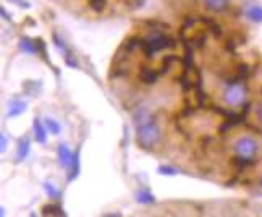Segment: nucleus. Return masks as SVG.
Here are the masks:
<instances>
[{
	"mask_svg": "<svg viewBox=\"0 0 262 217\" xmlns=\"http://www.w3.org/2000/svg\"><path fill=\"white\" fill-rule=\"evenodd\" d=\"M136 126V144L144 151H154L162 141V128L146 107H138L133 114Z\"/></svg>",
	"mask_w": 262,
	"mask_h": 217,
	"instance_id": "nucleus-1",
	"label": "nucleus"
},
{
	"mask_svg": "<svg viewBox=\"0 0 262 217\" xmlns=\"http://www.w3.org/2000/svg\"><path fill=\"white\" fill-rule=\"evenodd\" d=\"M177 47V39L168 36L164 31H156L152 29L147 36L141 37L139 36V49L143 51L146 58H152L156 54L167 51V49H175Z\"/></svg>",
	"mask_w": 262,
	"mask_h": 217,
	"instance_id": "nucleus-2",
	"label": "nucleus"
},
{
	"mask_svg": "<svg viewBox=\"0 0 262 217\" xmlns=\"http://www.w3.org/2000/svg\"><path fill=\"white\" fill-rule=\"evenodd\" d=\"M246 96H248V90H246V84L245 81H238L230 78V80L225 81V88L222 91V101H224L225 105L228 107H238V105H243L246 101Z\"/></svg>",
	"mask_w": 262,
	"mask_h": 217,
	"instance_id": "nucleus-3",
	"label": "nucleus"
},
{
	"mask_svg": "<svg viewBox=\"0 0 262 217\" xmlns=\"http://www.w3.org/2000/svg\"><path fill=\"white\" fill-rule=\"evenodd\" d=\"M231 151H233L235 156L256 159V156L259 153V143L253 136H239L231 144Z\"/></svg>",
	"mask_w": 262,
	"mask_h": 217,
	"instance_id": "nucleus-4",
	"label": "nucleus"
},
{
	"mask_svg": "<svg viewBox=\"0 0 262 217\" xmlns=\"http://www.w3.org/2000/svg\"><path fill=\"white\" fill-rule=\"evenodd\" d=\"M139 81L144 83V84H156L159 81V78L162 76V73H160L159 70H156V68H150V67H141L139 68Z\"/></svg>",
	"mask_w": 262,
	"mask_h": 217,
	"instance_id": "nucleus-5",
	"label": "nucleus"
},
{
	"mask_svg": "<svg viewBox=\"0 0 262 217\" xmlns=\"http://www.w3.org/2000/svg\"><path fill=\"white\" fill-rule=\"evenodd\" d=\"M57 156H58V164L63 167V169H68L70 164H72L73 159V153L70 151V147L67 144H58L57 147Z\"/></svg>",
	"mask_w": 262,
	"mask_h": 217,
	"instance_id": "nucleus-6",
	"label": "nucleus"
},
{
	"mask_svg": "<svg viewBox=\"0 0 262 217\" xmlns=\"http://www.w3.org/2000/svg\"><path fill=\"white\" fill-rule=\"evenodd\" d=\"M26 107L28 104L21 99H12L8 102V111H7V117L8 118H13V117H18L26 112Z\"/></svg>",
	"mask_w": 262,
	"mask_h": 217,
	"instance_id": "nucleus-7",
	"label": "nucleus"
},
{
	"mask_svg": "<svg viewBox=\"0 0 262 217\" xmlns=\"http://www.w3.org/2000/svg\"><path fill=\"white\" fill-rule=\"evenodd\" d=\"M29 149H31V141H29V138L28 136L19 138L18 146H16V162L25 161L29 154Z\"/></svg>",
	"mask_w": 262,
	"mask_h": 217,
	"instance_id": "nucleus-8",
	"label": "nucleus"
},
{
	"mask_svg": "<svg viewBox=\"0 0 262 217\" xmlns=\"http://www.w3.org/2000/svg\"><path fill=\"white\" fill-rule=\"evenodd\" d=\"M46 125V123H44ZM42 122L39 120V118L36 117L34 120H33V130H34V138H36V141L37 143H41L44 144L47 141V126H44Z\"/></svg>",
	"mask_w": 262,
	"mask_h": 217,
	"instance_id": "nucleus-9",
	"label": "nucleus"
},
{
	"mask_svg": "<svg viewBox=\"0 0 262 217\" xmlns=\"http://www.w3.org/2000/svg\"><path fill=\"white\" fill-rule=\"evenodd\" d=\"M201 23H204L206 25V28L209 29L210 33H212L215 37H222L224 36V29H222V26L215 21L214 18H210V16H201V18H198Z\"/></svg>",
	"mask_w": 262,
	"mask_h": 217,
	"instance_id": "nucleus-10",
	"label": "nucleus"
},
{
	"mask_svg": "<svg viewBox=\"0 0 262 217\" xmlns=\"http://www.w3.org/2000/svg\"><path fill=\"white\" fill-rule=\"evenodd\" d=\"M230 5V0H204V7L209 12L214 13H222L225 12Z\"/></svg>",
	"mask_w": 262,
	"mask_h": 217,
	"instance_id": "nucleus-11",
	"label": "nucleus"
},
{
	"mask_svg": "<svg viewBox=\"0 0 262 217\" xmlns=\"http://www.w3.org/2000/svg\"><path fill=\"white\" fill-rule=\"evenodd\" d=\"M70 172H68V177H67V182H73L76 177L79 175V170H81V162H79V149L73 153V159H72V164H70Z\"/></svg>",
	"mask_w": 262,
	"mask_h": 217,
	"instance_id": "nucleus-12",
	"label": "nucleus"
},
{
	"mask_svg": "<svg viewBox=\"0 0 262 217\" xmlns=\"http://www.w3.org/2000/svg\"><path fill=\"white\" fill-rule=\"evenodd\" d=\"M19 51L25 54H37V46L34 39H29L26 36H23L19 39Z\"/></svg>",
	"mask_w": 262,
	"mask_h": 217,
	"instance_id": "nucleus-13",
	"label": "nucleus"
},
{
	"mask_svg": "<svg viewBox=\"0 0 262 217\" xmlns=\"http://www.w3.org/2000/svg\"><path fill=\"white\" fill-rule=\"evenodd\" d=\"M246 16L254 23H262V5H253L246 10Z\"/></svg>",
	"mask_w": 262,
	"mask_h": 217,
	"instance_id": "nucleus-14",
	"label": "nucleus"
},
{
	"mask_svg": "<svg viewBox=\"0 0 262 217\" xmlns=\"http://www.w3.org/2000/svg\"><path fill=\"white\" fill-rule=\"evenodd\" d=\"M231 164H233L238 170H245L246 167H251L256 164V159H248V157H239V156H235L233 159H231Z\"/></svg>",
	"mask_w": 262,
	"mask_h": 217,
	"instance_id": "nucleus-15",
	"label": "nucleus"
},
{
	"mask_svg": "<svg viewBox=\"0 0 262 217\" xmlns=\"http://www.w3.org/2000/svg\"><path fill=\"white\" fill-rule=\"evenodd\" d=\"M136 201L141 203V204H154L156 203V198H154L152 193L144 188V190H139L136 193Z\"/></svg>",
	"mask_w": 262,
	"mask_h": 217,
	"instance_id": "nucleus-16",
	"label": "nucleus"
},
{
	"mask_svg": "<svg viewBox=\"0 0 262 217\" xmlns=\"http://www.w3.org/2000/svg\"><path fill=\"white\" fill-rule=\"evenodd\" d=\"M42 214L46 215H65L62 206H60L58 203H49L46 204L42 208Z\"/></svg>",
	"mask_w": 262,
	"mask_h": 217,
	"instance_id": "nucleus-17",
	"label": "nucleus"
},
{
	"mask_svg": "<svg viewBox=\"0 0 262 217\" xmlns=\"http://www.w3.org/2000/svg\"><path fill=\"white\" fill-rule=\"evenodd\" d=\"M144 23L150 28L156 29V31H168L170 26L164 21H159V19H144Z\"/></svg>",
	"mask_w": 262,
	"mask_h": 217,
	"instance_id": "nucleus-18",
	"label": "nucleus"
},
{
	"mask_svg": "<svg viewBox=\"0 0 262 217\" xmlns=\"http://www.w3.org/2000/svg\"><path fill=\"white\" fill-rule=\"evenodd\" d=\"M52 39H54V42H55V46H57V49H60L63 54H65V58L67 57H72V52H70V49L67 47V44H65V41L62 37H60L57 33H52Z\"/></svg>",
	"mask_w": 262,
	"mask_h": 217,
	"instance_id": "nucleus-19",
	"label": "nucleus"
},
{
	"mask_svg": "<svg viewBox=\"0 0 262 217\" xmlns=\"http://www.w3.org/2000/svg\"><path fill=\"white\" fill-rule=\"evenodd\" d=\"M189 47H204L206 46V34L204 33H198L189 39Z\"/></svg>",
	"mask_w": 262,
	"mask_h": 217,
	"instance_id": "nucleus-20",
	"label": "nucleus"
},
{
	"mask_svg": "<svg viewBox=\"0 0 262 217\" xmlns=\"http://www.w3.org/2000/svg\"><path fill=\"white\" fill-rule=\"evenodd\" d=\"M44 190H46V193H47L49 198H52V200H58V196L62 194V193H60L50 182H46V183H44Z\"/></svg>",
	"mask_w": 262,
	"mask_h": 217,
	"instance_id": "nucleus-21",
	"label": "nucleus"
},
{
	"mask_svg": "<svg viewBox=\"0 0 262 217\" xmlns=\"http://www.w3.org/2000/svg\"><path fill=\"white\" fill-rule=\"evenodd\" d=\"M44 123L47 126V130L52 133V135H58L60 133V125L54 120V118H46Z\"/></svg>",
	"mask_w": 262,
	"mask_h": 217,
	"instance_id": "nucleus-22",
	"label": "nucleus"
},
{
	"mask_svg": "<svg viewBox=\"0 0 262 217\" xmlns=\"http://www.w3.org/2000/svg\"><path fill=\"white\" fill-rule=\"evenodd\" d=\"M105 4H107V0H89V5L93 10H96V12H102V10L105 8Z\"/></svg>",
	"mask_w": 262,
	"mask_h": 217,
	"instance_id": "nucleus-23",
	"label": "nucleus"
},
{
	"mask_svg": "<svg viewBox=\"0 0 262 217\" xmlns=\"http://www.w3.org/2000/svg\"><path fill=\"white\" fill-rule=\"evenodd\" d=\"M159 173H162V175H177L178 170L175 169V167H170V165H160L159 167Z\"/></svg>",
	"mask_w": 262,
	"mask_h": 217,
	"instance_id": "nucleus-24",
	"label": "nucleus"
},
{
	"mask_svg": "<svg viewBox=\"0 0 262 217\" xmlns=\"http://www.w3.org/2000/svg\"><path fill=\"white\" fill-rule=\"evenodd\" d=\"M256 118H257V122L262 125V102H259L256 107Z\"/></svg>",
	"mask_w": 262,
	"mask_h": 217,
	"instance_id": "nucleus-25",
	"label": "nucleus"
},
{
	"mask_svg": "<svg viewBox=\"0 0 262 217\" xmlns=\"http://www.w3.org/2000/svg\"><path fill=\"white\" fill-rule=\"evenodd\" d=\"M0 144H2L0 149H2V153H5L7 151V136L4 133H2V136H0Z\"/></svg>",
	"mask_w": 262,
	"mask_h": 217,
	"instance_id": "nucleus-26",
	"label": "nucleus"
},
{
	"mask_svg": "<svg viewBox=\"0 0 262 217\" xmlns=\"http://www.w3.org/2000/svg\"><path fill=\"white\" fill-rule=\"evenodd\" d=\"M12 2H16V5L23 7V8H29V7H31V5L26 2V0H12Z\"/></svg>",
	"mask_w": 262,
	"mask_h": 217,
	"instance_id": "nucleus-27",
	"label": "nucleus"
},
{
	"mask_svg": "<svg viewBox=\"0 0 262 217\" xmlns=\"http://www.w3.org/2000/svg\"><path fill=\"white\" fill-rule=\"evenodd\" d=\"M0 12H2V16H4V19H8V21H10V15L7 13V10H5V8H2V10H0Z\"/></svg>",
	"mask_w": 262,
	"mask_h": 217,
	"instance_id": "nucleus-28",
	"label": "nucleus"
},
{
	"mask_svg": "<svg viewBox=\"0 0 262 217\" xmlns=\"http://www.w3.org/2000/svg\"><path fill=\"white\" fill-rule=\"evenodd\" d=\"M260 185H262V182H260Z\"/></svg>",
	"mask_w": 262,
	"mask_h": 217,
	"instance_id": "nucleus-29",
	"label": "nucleus"
}]
</instances>
